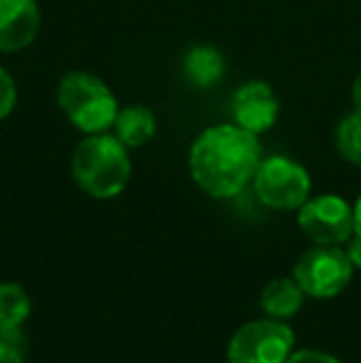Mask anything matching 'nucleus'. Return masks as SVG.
<instances>
[{
    "instance_id": "1",
    "label": "nucleus",
    "mask_w": 361,
    "mask_h": 363,
    "mask_svg": "<svg viewBox=\"0 0 361 363\" xmlns=\"http://www.w3.org/2000/svg\"><path fill=\"white\" fill-rule=\"evenodd\" d=\"M262 163L257 134L233 124H218L201 131L188 151V171L211 198H233L250 186Z\"/></svg>"
},
{
    "instance_id": "2",
    "label": "nucleus",
    "mask_w": 361,
    "mask_h": 363,
    "mask_svg": "<svg viewBox=\"0 0 361 363\" xmlns=\"http://www.w3.org/2000/svg\"><path fill=\"white\" fill-rule=\"evenodd\" d=\"M72 178L96 201L116 198L131 178L129 148L114 134H89L72 153Z\"/></svg>"
},
{
    "instance_id": "3",
    "label": "nucleus",
    "mask_w": 361,
    "mask_h": 363,
    "mask_svg": "<svg viewBox=\"0 0 361 363\" xmlns=\"http://www.w3.org/2000/svg\"><path fill=\"white\" fill-rule=\"evenodd\" d=\"M57 106L67 121L82 134H104L119 114L116 94L91 72H70L57 86Z\"/></svg>"
},
{
    "instance_id": "4",
    "label": "nucleus",
    "mask_w": 361,
    "mask_h": 363,
    "mask_svg": "<svg viewBox=\"0 0 361 363\" xmlns=\"http://www.w3.org/2000/svg\"><path fill=\"white\" fill-rule=\"evenodd\" d=\"M292 277L307 296L332 299L349 287L354 277V264L347 250L339 245H314L297 259Z\"/></svg>"
},
{
    "instance_id": "5",
    "label": "nucleus",
    "mask_w": 361,
    "mask_h": 363,
    "mask_svg": "<svg viewBox=\"0 0 361 363\" xmlns=\"http://www.w3.org/2000/svg\"><path fill=\"white\" fill-rule=\"evenodd\" d=\"M252 186L257 201L272 211H299L312 191L307 168L287 156L262 158Z\"/></svg>"
},
{
    "instance_id": "6",
    "label": "nucleus",
    "mask_w": 361,
    "mask_h": 363,
    "mask_svg": "<svg viewBox=\"0 0 361 363\" xmlns=\"http://www.w3.org/2000/svg\"><path fill=\"white\" fill-rule=\"evenodd\" d=\"M294 351V331L279 319L243 324L228 344V363H287Z\"/></svg>"
},
{
    "instance_id": "7",
    "label": "nucleus",
    "mask_w": 361,
    "mask_h": 363,
    "mask_svg": "<svg viewBox=\"0 0 361 363\" xmlns=\"http://www.w3.org/2000/svg\"><path fill=\"white\" fill-rule=\"evenodd\" d=\"M302 233L314 245H344L354 235V208L342 196H314L297 211Z\"/></svg>"
},
{
    "instance_id": "8",
    "label": "nucleus",
    "mask_w": 361,
    "mask_h": 363,
    "mask_svg": "<svg viewBox=\"0 0 361 363\" xmlns=\"http://www.w3.org/2000/svg\"><path fill=\"white\" fill-rule=\"evenodd\" d=\"M231 114L233 121L252 134H265L277 124L279 116V101L277 94L267 82L252 79L238 86V91L231 99Z\"/></svg>"
},
{
    "instance_id": "9",
    "label": "nucleus",
    "mask_w": 361,
    "mask_h": 363,
    "mask_svg": "<svg viewBox=\"0 0 361 363\" xmlns=\"http://www.w3.org/2000/svg\"><path fill=\"white\" fill-rule=\"evenodd\" d=\"M38 0H0V52H20L38 40Z\"/></svg>"
},
{
    "instance_id": "10",
    "label": "nucleus",
    "mask_w": 361,
    "mask_h": 363,
    "mask_svg": "<svg viewBox=\"0 0 361 363\" xmlns=\"http://www.w3.org/2000/svg\"><path fill=\"white\" fill-rule=\"evenodd\" d=\"M183 74L196 89H211L226 74V57L213 45H196L183 57Z\"/></svg>"
},
{
    "instance_id": "11",
    "label": "nucleus",
    "mask_w": 361,
    "mask_h": 363,
    "mask_svg": "<svg viewBox=\"0 0 361 363\" xmlns=\"http://www.w3.org/2000/svg\"><path fill=\"white\" fill-rule=\"evenodd\" d=\"M304 291L297 284L294 277H279L272 279V282L265 284L260 294V306L270 319H279V321H287L302 309V301H304Z\"/></svg>"
},
{
    "instance_id": "12",
    "label": "nucleus",
    "mask_w": 361,
    "mask_h": 363,
    "mask_svg": "<svg viewBox=\"0 0 361 363\" xmlns=\"http://www.w3.org/2000/svg\"><path fill=\"white\" fill-rule=\"evenodd\" d=\"M114 136L126 148L146 146L156 134V116L146 106H124L114 119Z\"/></svg>"
},
{
    "instance_id": "13",
    "label": "nucleus",
    "mask_w": 361,
    "mask_h": 363,
    "mask_svg": "<svg viewBox=\"0 0 361 363\" xmlns=\"http://www.w3.org/2000/svg\"><path fill=\"white\" fill-rule=\"evenodd\" d=\"M30 296L20 284L0 282V324L5 326H23L30 316Z\"/></svg>"
},
{
    "instance_id": "14",
    "label": "nucleus",
    "mask_w": 361,
    "mask_h": 363,
    "mask_svg": "<svg viewBox=\"0 0 361 363\" xmlns=\"http://www.w3.org/2000/svg\"><path fill=\"white\" fill-rule=\"evenodd\" d=\"M337 151L354 166H361V111H352L337 126Z\"/></svg>"
},
{
    "instance_id": "15",
    "label": "nucleus",
    "mask_w": 361,
    "mask_h": 363,
    "mask_svg": "<svg viewBox=\"0 0 361 363\" xmlns=\"http://www.w3.org/2000/svg\"><path fill=\"white\" fill-rule=\"evenodd\" d=\"M28 361V339L23 326L0 324V363H25Z\"/></svg>"
},
{
    "instance_id": "16",
    "label": "nucleus",
    "mask_w": 361,
    "mask_h": 363,
    "mask_svg": "<svg viewBox=\"0 0 361 363\" xmlns=\"http://www.w3.org/2000/svg\"><path fill=\"white\" fill-rule=\"evenodd\" d=\"M15 104H18V84L8 69L0 67V121H5L13 114Z\"/></svg>"
},
{
    "instance_id": "17",
    "label": "nucleus",
    "mask_w": 361,
    "mask_h": 363,
    "mask_svg": "<svg viewBox=\"0 0 361 363\" xmlns=\"http://www.w3.org/2000/svg\"><path fill=\"white\" fill-rule=\"evenodd\" d=\"M287 363H342V361L334 359L332 354H324V351L304 349V351H292Z\"/></svg>"
},
{
    "instance_id": "18",
    "label": "nucleus",
    "mask_w": 361,
    "mask_h": 363,
    "mask_svg": "<svg viewBox=\"0 0 361 363\" xmlns=\"http://www.w3.org/2000/svg\"><path fill=\"white\" fill-rule=\"evenodd\" d=\"M347 255H349V259H352L354 267H359V269H361V235L354 233L352 238H349V242H347Z\"/></svg>"
},
{
    "instance_id": "19",
    "label": "nucleus",
    "mask_w": 361,
    "mask_h": 363,
    "mask_svg": "<svg viewBox=\"0 0 361 363\" xmlns=\"http://www.w3.org/2000/svg\"><path fill=\"white\" fill-rule=\"evenodd\" d=\"M352 101H354V111H361V74L354 79L352 86Z\"/></svg>"
},
{
    "instance_id": "20",
    "label": "nucleus",
    "mask_w": 361,
    "mask_h": 363,
    "mask_svg": "<svg viewBox=\"0 0 361 363\" xmlns=\"http://www.w3.org/2000/svg\"><path fill=\"white\" fill-rule=\"evenodd\" d=\"M354 233L361 235V196L354 203Z\"/></svg>"
}]
</instances>
